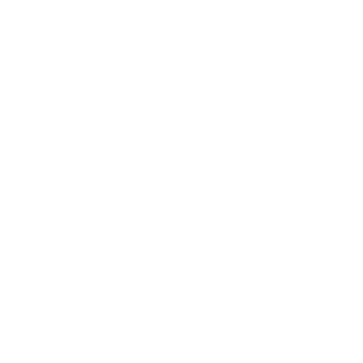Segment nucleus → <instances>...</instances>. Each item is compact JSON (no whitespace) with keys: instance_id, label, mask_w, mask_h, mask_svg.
Listing matches in <instances>:
<instances>
[]
</instances>
